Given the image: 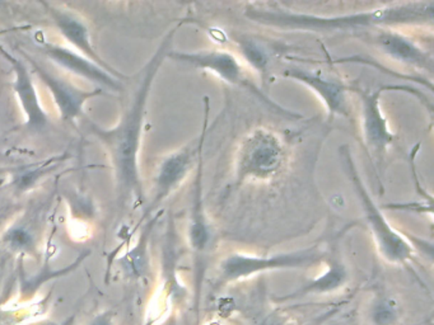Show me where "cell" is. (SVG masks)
Wrapping results in <instances>:
<instances>
[{"label": "cell", "mask_w": 434, "mask_h": 325, "mask_svg": "<svg viewBox=\"0 0 434 325\" xmlns=\"http://www.w3.org/2000/svg\"><path fill=\"white\" fill-rule=\"evenodd\" d=\"M178 28L180 26H176L166 35L156 53L148 60L146 67L141 69L139 83L134 96L116 126L102 128L93 123L89 125L91 133L102 143L106 150L109 151L115 172L117 189L123 205L128 201H135L138 204H141L143 201V187L139 175L138 157L141 149L148 98L159 69L171 53L173 37Z\"/></svg>", "instance_id": "6da1fadb"}, {"label": "cell", "mask_w": 434, "mask_h": 325, "mask_svg": "<svg viewBox=\"0 0 434 325\" xmlns=\"http://www.w3.org/2000/svg\"><path fill=\"white\" fill-rule=\"evenodd\" d=\"M245 16L252 22L281 30L332 32L347 30H377L394 26H425L433 23L434 1L391 3L368 12L345 16H315L291 12L283 8L250 6Z\"/></svg>", "instance_id": "7a4b0ae2"}, {"label": "cell", "mask_w": 434, "mask_h": 325, "mask_svg": "<svg viewBox=\"0 0 434 325\" xmlns=\"http://www.w3.org/2000/svg\"><path fill=\"white\" fill-rule=\"evenodd\" d=\"M340 157L344 162V168L348 175L349 181L354 187L357 197L361 202L362 210L364 212V219L371 229L376 246L379 248L381 255L390 263L403 265L414 257V249L403 235L394 229L391 224L387 221L382 211L373 201L367 187L362 180L358 168L355 165L354 158L349 150V146L340 148Z\"/></svg>", "instance_id": "3957f363"}, {"label": "cell", "mask_w": 434, "mask_h": 325, "mask_svg": "<svg viewBox=\"0 0 434 325\" xmlns=\"http://www.w3.org/2000/svg\"><path fill=\"white\" fill-rule=\"evenodd\" d=\"M287 164V149L276 133L256 128L241 141L236 154V182L268 181Z\"/></svg>", "instance_id": "277c9868"}, {"label": "cell", "mask_w": 434, "mask_h": 325, "mask_svg": "<svg viewBox=\"0 0 434 325\" xmlns=\"http://www.w3.org/2000/svg\"><path fill=\"white\" fill-rule=\"evenodd\" d=\"M209 111L210 104L209 99L205 97L204 99V122H202V133L195 144H190L183 148L181 150L172 153L165 160L161 162L158 172L154 178L153 194L144 211L141 220L147 219L157 211L163 201L168 199L172 193L178 189V187L184 183L185 180L190 175L191 169L195 168L199 154L204 150V143L208 133Z\"/></svg>", "instance_id": "5b68a950"}, {"label": "cell", "mask_w": 434, "mask_h": 325, "mask_svg": "<svg viewBox=\"0 0 434 325\" xmlns=\"http://www.w3.org/2000/svg\"><path fill=\"white\" fill-rule=\"evenodd\" d=\"M322 258L324 254L320 250L318 246L270 257L233 253L222 260L219 265V278L222 282H233L261 272L307 268L318 265Z\"/></svg>", "instance_id": "8992f818"}, {"label": "cell", "mask_w": 434, "mask_h": 325, "mask_svg": "<svg viewBox=\"0 0 434 325\" xmlns=\"http://www.w3.org/2000/svg\"><path fill=\"white\" fill-rule=\"evenodd\" d=\"M167 59H171V60L194 67V69L212 72L218 78L224 80L228 84L237 85L241 88L249 89L260 99H263L264 102L269 103L270 106H273L274 109L281 111V114H286L292 117H300L297 114H291L289 111H284L283 107L276 106V103L270 101L268 97L264 96L263 92L260 91L256 85L252 84L250 79L247 78L245 69L241 65L239 59L228 51L202 50V51H194V53H180V51L171 50Z\"/></svg>", "instance_id": "52a82bcc"}, {"label": "cell", "mask_w": 434, "mask_h": 325, "mask_svg": "<svg viewBox=\"0 0 434 325\" xmlns=\"http://www.w3.org/2000/svg\"><path fill=\"white\" fill-rule=\"evenodd\" d=\"M361 98L362 103V133L368 151L379 162H384L387 149L394 144L395 135L389 127V122L381 109V97L389 91H416L405 85H381L376 89L362 91L354 89Z\"/></svg>", "instance_id": "ba28073f"}, {"label": "cell", "mask_w": 434, "mask_h": 325, "mask_svg": "<svg viewBox=\"0 0 434 325\" xmlns=\"http://www.w3.org/2000/svg\"><path fill=\"white\" fill-rule=\"evenodd\" d=\"M283 77L306 85L315 94H318V98L324 102L329 121L334 120L337 116L348 117V92L352 91V88L342 80L318 70H307L295 67L286 69L283 72Z\"/></svg>", "instance_id": "9c48e42d"}, {"label": "cell", "mask_w": 434, "mask_h": 325, "mask_svg": "<svg viewBox=\"0 0 434 325\" xmlns=\"http://www.w3.org/2000/svg\"><path fill=\"white\" fill-rule=\"evenodd\" d=\"M25 56L26 59L30 61V65L33 69V72H36L38 79L43 82L45 87L48 88V91L50 92L63 120H77L82 115L87 101L94 97L101 96L104 93L101 88H98L96 91L80 89L78 87L72 84L70 82H67V79L53 74L49 69L38 64L28 55H25Z\"/></svg>", "instance_id": "30bf717a"}, {"label": "cell", "mask_w": 434, "mask_h": 325, "mask_svg": "<svg viewBox=\"0 0 434 325\" xmlns=\"http://www.w3.org/2000/svg\"><path fill=\"white\" fill-rule=\"evenodd\" d=\"M46 6L50 17L56 26V28L62 33V36L70 43L78 54L83 55L88 60L93 61L98 67H102L106 72H110L115 78L125 79L126 77L121 72H117L115 67H111L106 61L97 54L96 48L93 46L91 40V32L88 30L87 24L78 18L73 13L64 11L62 8L51 6L43 3Z\"/></svg>", "instance_id": "8fae6325"}, {"label": "cell", "mask_w": 434, "mask_h": 325, "mask_svg": "<svg viewBox=\"0 0 434 325\" xmlns=\"http://www.w3.org/2000/svg\"><path fill=\"white\" fill-rule=\"evenodd\" d=\"M0 55L9 61L14 72L13 91L18 99L19 106L26 117V125L33 131H40L48 126V115L43 109L40 97L33 84L31 72L23 60L13 56L6 48L0 46Z\"/></svg>", "instance_id": "7c38bea8"}, {"label": "cell", "mask_w": 434, "mask_h": 325, "mask_svg": "<svg viewBox=\"0 0 434 325\" xmlns=\"http://www.w3.org/2000/svg\"><path fill=\"white\" fill-rule=\"evenodd\" d=\"M40 48L43 50V54L48 59L53 61L58 67H62L63 70L72 72L73 75L86 79L88 82L102 85L111 91L120 92L123 89L120 80H117L114 75H111L110 72L98 67L97 64L88 60L77 51L51 43H41Z\"/></svg>", "instance_id": "4fadbf2b"}, {"label": "cell", "mask_w": 434, "mask_h": 325, "mask_svg": "<svg viewBox=\"0 0 434 325\" xmlns=\"http://www.w3.org/2000/svg\"><path fill=\"white\" fill-rule=\"evenodd\" d=\"M373 31L374 32L369 41H372L373 45L379 48L384 54L389 55L392 60L403 62L410 67H419L423 70H428L429 72H433L432 55L419 48L416 41L387 28Z\"/></svg>", "instance_id": "5bb4252c"}, {"label": "cell", "mask_w": 434, "mask_h": 325, "mask_svg": "<svg viewBox=\"0 0 434 325\" xmlns=\"http://www.w3.org/2000/svg\"><path fill=\"white\" fill-rule=\"evenodd\" d=\"M190 247L197 259L202 258L212 243V226L209 224L205 205H204V150L199 154L195 167L192 205L189 220Z\"/></svg>", "instance_id": "9a60e30c"}, {"label": "cell", "mask_w": 434, "mask_h": 325, "mask_svg": "<svg viewBox=\"0 0 434 325\" xmlns=\"http://www.w3.org/2000/svg\"><path fill=\"white\" fill-rule=\"evenodd\" d=\"M156 221H157V216L152 219L151 221H148L147 225L141 231V238L136 243V246L120 259L121 267L128 277L138 280L147 273L148 263H149L148 243H149V236L153 230Z\"/></svg>", "instance_id": "2e32d148"}, {"label": "cell", "mask_w": 434, "mask_h": 325, "mask_svg": "<svg viewBox=\"0 0 434 325\" xmlns=\"http://www.w3.org/2000/svg\"><path fill=\"white\" fill-rule=\"evenodd\" d=\"M348 273L345 265L337 257H331L327 271L321 277L316 278L313 282L308 283L306 287L300 290V294H324L342 287L347 281Z\"/></svg>", "instance_id": "e0dca14e"}, {"label": "cell", "mask_w": 434, "mask_h": 325, "mask_svg": "<svg viewBox=\"0 0 434 325\" xmlns=\"http://www.w3.org/2000/svg\"><path fill=\"white\" fill-rule=\"evenodd\" d=\"M3 241L13 250L23 253H31L35 248V236L23 225H16L8 230Z\"/></svg>", "instance_id": "ac0fdd59"}, {"label": "cell", "mask_w": 434, "mask_h": 325, "mask_svg": "<svg viewBox=\"0 0 434 325\" xmlns=\"http://www.w3.org/2000/svg\"><path fill=\"white\" fill-rule=\"evenodd\" d=\"M239 46L246 60L249 61L257 72H265L269 61H268V55L264 51L263 48L254 40H242L239 43Z\"/></svg>", "instance_id": "d6986e66"}, {"label": "cell", "mask_w": 434, "mask_h": 325, "mask_svg": "<svg viewBox=\"0 0 434 325\" xmlns=\"http://www.w3.org/2000/svg\"><path fill=\"white\" fill-rule=\"evenodd\" d=\"M398 320V309L392 300H381L373 310V321L377 325H394Z\"/></svg>", "instance_id": "ffe728a7"}, {"label": "cell", "mask_w": 434, "mask_h": 325, "mask_svg": "<svg viewBox=\"0 0 434 325\" xmlns=\"http://www.w3.org/2000/svg\"><path fill=\"white\" fill-rule=\"evenodd\" d=\"M89 325H112V316L110 314H99Z\"/></svg>", "instance_id": "44dd1931"}, {"label": "cell", "mask_w": 434, "mask_h": 325, "mask_svg": "<svg viewBox=\"0 0 434 325\" xmlns=\"http://www.w3.org/2000/svg\"><path fill=\"white\" fill-rule=\"evenodd\" d=\"M264 325H289V324H284V323H283L281 320L270 319V320H268V321H266V323H265V324Z\"/></svg>", "instance_id": "7402d4cb"}, {"label": "cell", "mask_w": 434, "mask_h": 325, "mask_svg": "<svg viewBox=\"0 0 434 325\" xmlns=\"http://www.w3.org/2000/svg\"><path fill=\"white\" fill-rule=\"evenodd\" d=\"M9 172H11V169L0 168V177H3V175H8Z\"/></svg>", "instance_id": "603a6c76"}]
</instances>
